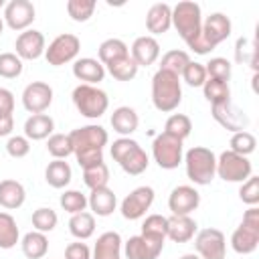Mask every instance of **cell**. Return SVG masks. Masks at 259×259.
Wrapping results in <instances>:
<instances>
[{
	"label": "cell",
	"instance_id": "ba28073f",
	"mask_svg": "<svg viewBox=\"0 0 259 259\" xmlns=\"http://www.w3.org/2000/svg\"><path fill=\"white\" fill-rule=\"evenodd\" d=\"M152 154L156 164L162 170H174L182 164L184 160V148H182V140L168 136L166 132L158 134L152 142Z\"/></svg>",
	"mask_w": 259,
	"mask_h": 259
},
{
	"label": "cell",
	"instance_id": "f35d334b",
	"mask_svg": "<svg viewBox=\"0 0 259 259\" xmlns=\"http://www.w3.org/2000/svg\"><path fill=\"white\" fill-rule=\"evenodd\" d=\"M190 63V57H188V53L186 51H180V49H174V51H168L164 57H162V61H160V69H164V71H170V73H174V75H182V71H184V67Z\"/></svg>",
	"mask_w": 259,
	"mask_h": 259
},
{
	"label": "cell",
	"instance_id": "d6986e66",
	"mask_svg": "<svg viewBox=\"0 0 259 259\" xmlns=\"http://www.w3.org/2000/svg\"><path fill=\"white\" fill-rule=\"evenodd\" d=\"M130 57L136 61L138 67H150L158 61L160 57V45L154 36L150 34H144V36H138L132 45V53Z\"/></svg>",
	"mask_w": 259,
	"mask_h": 259
},
{
	"label": "cell",
	"instance_id": "5bb4252c",
	"mask_svg": "<svg viewBox=\"0 0 259 259\" xmlns=\"http://www.w3.org/2000/svg\"><path fill=\"white\" fill-rule=\"evenodd\" d=\"M53 103V87L45 81H32L22 91V105L28 113H45Z\"/></svg>",
	"mask_w": 259,
	"mask_h": 259
},
{
	"label": "cell",
	"instance_id": "9c48e42d",
	"mask_svg": "<svg viewBox=\"0 0 259 259\" xmlns=\"http://www.w3.org/2000/svg\"><path fill=\"white\" fill-rule=\"evenodd\" d=\"M253 172L249 158L239 156L231 150H225L217 158V176L225 182H245Z\"/></svg>",
	"mask_w": 259,
	"mask_h": 259
},
{
	"label": "cell",
	"instance_id": "4316f807",
	"mask_svg": "<svg viewBox=\"0 0 259 259\" xmlns=\"http://www.w3.org/2000/svg\"><path fill=\"white\" fill-rule=\"evenodd\" d=\"M87 204L91 206V214H97V217H109L115 206H117V196L111 188L103 186V188H95L91 190L89 198H87Z\"/></svg>",
	"mask_w": 259,
	"mask_h": 259
},
{
	"label": "cell",
	"instance_id": "f1b7e54d",
	"mask_svg": "<svg viewBox=\"0 0 259 259\" xmlns=\"http://www.w3.org/2000/svg\"><path fill=\"white\" fill-rule=\"evenodd\" d=\"M73 178V170L69 166V162L65 160H53L49 162L47 170H45V180L49 186L53 188H65Z\"/></svg>",
	"mask_w": 259,
	"mask_h": 259
},
{
	"label": "cell",
	"instance_id": "b9f144b4",
	"mask_svg": "<svg viewBox=\"0 0 259 259\" xmlns=\"http://www.w3.org/2000/svg\"><path fill=\"white\" fill-rule=\"evenodd\" d=\"M59 223L57 212L51 206H40L32 212V227L38 233H51Z\"/></svg>",
	"mask_w": 259,
	"mask_h": 259
},
{
	"label": "cell",
	"instance_id": "4dcf8cb0",
	"mask_svg": "<svg viewBox=\"0 0 259 259\" xmlns=\"http://www.w3.org/2000/svg\"><path fill=\"white\" fill-rule=\"evenodd\" d=\"M69 233L79 239V241H85L89 239L93 233H95V217L87 210L83 212H77V214H71V221H69Z\"/></svg>",
	"mask_w": 259,
	"mask_h": 259
},
{
	"label": "cell",
	"instance_id": "9f6ffc18",
	"mask_svg": "<svg viewBox=\"0 0 259 259\" xmlns=\"http://www.w3.org/2000/svg\"><path fill=\"white\" fill-rule=\"evenodd\" d=\"M2 30H4V20L0 18V34H2Z\"/></svg>",
	"mask_w": 259,
	"mask_h": 259
},
{
	"label": "cell",
	"instance_id": "7c38bea8",
	"mask_svg": "<svg viewBox=\"0 0 259 259\" xmlns=\"http://www.w3.org/2000/svg\"><path fill=\"white\" fill-rule=\"evenodd\" d=\"M36 18V10L34 4L30 0H10L4 6V24L12 30H26Z\"/></svg>",
	"mask_w": 259,
	"mask_h": 259
},
{
	"label": "cell",
	"instance_id": "ab89813d",
	"mask_svg": "<svg viewBox=\"0 0 259 259\" xmlns=\"http://www.w3.org/2000/svg\"><path fill=\"white\" fill-rule=\"evenodd\" d=\"M166 231H168V217L150 214V217H146V221L142 223V233H140V235L166 241Z\"/></svg>",
	"mask_w": 259,
	"mask_h": 259
},
{
	"label": "cell",
	"instance_id": "cb8c5ba5",
	"mask_svg": "<svg viewBox=\"0 0 259 259\" xmlns=\"http://www.w3.org/2000/svg\"><path fill=\"white\" fill-rule=\"evenodd\" d=\"M91 259H121V237L115 231H105L97 237Z\"/></svg>",
	"mask_w": 259,
	"mask_h": 259
},
{
	"label": "cell",
	"instance_id": "7dc6e473",
	"mask_svg": "<svg viewBox=\"0 0 259 259\" xmlns=\"http://www.w3.org/2000/svg\"><path fill=\"white\" fill-rule=\"evenodd\" d=\"M204 69H206V77H210V79H221L227 83L231 79V63L225 57H212L204 65Z\"/></svg>",
	"mask_w": 259,
	"mask_h": 259
},
{
	"label": "cell",
	"instance_id": "74e56055",
	"mask_svg": "<svg viewBox=\"0 0 259 259\" xmlns=\"http://www.w3.org/2000/svg\"><path fill=\"white\" fill-rule=\"evenodd\" d=\"M235 61L239 65H251V69L257 71V49L249 38H245V36L237 38V42H235Z\"/></svg>",
	"mask_w": 259,
	"mask_h": 259
},
{
	"label": "cell",
	"instance_id": "52a82bcc",
	"mask_svg": "<svg viewBox=\"0 0 259 259\" xmlns=\"http://www.w3.org/2000/svg\"><path fill=\"white\" fill-rule=\"evenodd\" d=\"M71 97H73V103H75L77 111H79L81 115L89 117V119L101 117V115L107 111V107H109V97H107V93H105L103 89L95 87V85H85V83H81V85H77V87L73 89V95H71Z\"/></svg>",
	"mask_w": 259,
	"mask_h": 259
},
{
	"label": "cell",
	"instance_id": "d590c367",
	"mask_svg": "<svg viewBox=\"0 0 259 259\" xmlns=\"http://www.w3.org/2000/svg\"><path fill=\"white\" fill-rule=\"evenodd\" d=\"M83 182L91 190L107 186V182H109V168H107V164L105 162H97V164L85 166L83 168Z\"/></svg>",
	"mask_w": 259,
	"mask_h": 259
},
{
	"label": "cell",
	"instance_id": "7a4b0ae2",
	"mask_svg": "<svg viewBox=\"0 0 259 259\" xmlns=\"http://www.w3.org/2000/svg\"><path fill=\"white\" fill-rule=\"evenodd\" d=\"M231 30H233L231 18L223 12H212L202 20L200 34L188 45V49H192L196 55H208L214 47H219L223 40L231 36Z\"/></svg>",
	"mask_w": 259,
	"mask_h": 259
},
{
	"label": "cell",
	"instance_id": "30bf717a",
	"mask_svg": "<svg viewBox=\"0 0 259 259\" xmlns=\"http://www.w3.org/2000/svg\"><path fill=\"white\" fill-rule=\"evenodd\" d=\"M81 51V40L79 36L71 34V32H65V34H59L57 38H53L49 42V47L45 49V59L49 65L53 67H61L65 63H71L77 59Z\"/></svg>",
	"mask_w": 259,
	"mask_h": 259
},
{
	"label": "cell",
	"instance_id": "44dd1931",
	"mask_svg": "<svg viewBox=\"0 0 259 259\" xmlns=\"http://www.w3.org/2000/svg\"><path fill=\"white\" fill-rule=\"evenodd\" d=\"M259 245V227H249V225H239L233 235H231V247L239 255H249L257 249Z\"/></svg>",
	"mask_w": 259,
	"mask_h": 259
},
{
	"label": "cell",
	"instance_id": "4fadbf2b",
	"mask_svg": "<svg viewBox=\"0 0 259 259\" xmlns=\"http://www.w3.org/2000/svg\"><path fill=\"white\" fill-rule=\"evenodd\" d=\"M152 202H154V188L138 186L121 200V206H119L121 217L127 221H138L146 214V210H150Z\"/></svg>",
	"mask_w": 259,
	"mask_h": 259
},
{
	"label": "cell",
	"instance_id": "f907efd6",
	"mask_svg": "<svg viewBox=\"0 0 259 259\" xmlns=\"http://www.w3.org/2000/svg\"><path fill=\"white\" fill-rule=\"evenodd\" d=\"M6 152H8V156H12V158H24V156H28V152H30V142H28L24 136H12V138L6 142Z\"/></svg>",
	"mask_w": 259,
	"mask_h": 259
},
{
	"label": "cell",
	"instance_id": "f5cc1de1",
	"mask_svg": "<svg viewBox=\"0 0 259 259\" xmlns=\"http://www.w3.org/2000/svg\"><path fill=\"white\" fill-rule=\"evenodd\" d=\"M14 111V93L6 87H0V115H12Z\"/></svg>",
	"mask_w": 259,
	"mask_h": 259
},
{
	"label": "cell",
	"instance_id": "11a10c76",
	"mask_svg": "<svg viewBox=\"0 0 259 259\" xmlns=\"http://www.w3.org/2000/svg\"><path fill=\"white\" fill-rule=\"evenodd\" d=\"M180 259H200L198 255H194V253H186V255H182Z\"/></svg>",
	"mask_w": 259,
	"mask_h": 259
},
{
	"label": "cell",
	"instance_id": "9a60e30c",
	"mask_svg": "<svg viewBox=\"0 0 259 259\" xmlns=\"http://www.w3.org/2000/svg\"><path fill=\"white\" fill-rule=\"evenodd\" d=\"M212 119L223 125L225 130L237 134V132H245L247 125H249V117L243 109H239L231 99L225 101V103H219V105H212Z\"/></svg>",
	"mask_w": 259,
	"mask_h": 259
},
{
	"label": "cell",
	"instance_id": "5b68a950",
	"mask_svg": "<svg viewBox=\"0 0 259 259\" xmlns=\"http://www.w3.org/2000/svg\"><path fill=\"white\" fill-rule=\"evenodd\" d=\"M111 158L119 164V168L130 176H140L148 170V154L144 148L132 138H119L111 144Z\"/></svg>",
	"mask_w": 259,
	"mask_h": 259
},
{
	"label": "cell",
	"instance_id": "6da1fadb",
	"mask_svg": "<svg viewBox=\"0 0 259 259\" xmlns=\"http://www.w3.org/2000/svg\"><path fill=\"white\" fill-rule=\"evenodd\" d=\"M69 138H71L73 154H75L81 168L103 162V148L109 142L105 127H101L97 123H89V125L73 130L69 134Z\"/></svg>",
	"mask_w": 259,
	"mask_h": 259
},
{
	"label": "cell",
	"instance_id": "836d02e7",
	"mask_svg": "<svg viewBox=\"0 0 259 259\" xmlns=\"http://www.w3.org/2000/svg\"><path fill=\"white\" fill-rule=\"evenodd\" d=\"M107 67V71H109V75L113 77V79H117V81H132L136 75H138V65H136V61L130 57V55H125V57H121V59H115V61H111L109 65H105Z\"/></svg>",
	"mask_w": 259,
	"mask_h": 259
},
{
	"label": "cell",
	"instance_id": "f6af8a7d",
	"mask_svg": "<svg viewBox=\"0 0 259 259\" xmlns=\"http://www.w3.org/2000/svg\"><path fill=\"white\" fill-rule=\"evenodd\" d=\"M59 204L63 210H67L69 214H77V212H83L85 206H87V196L79 190H65L59 198Z\"/></svg>",
	"mask_w": 259,
	"mask_h": 259
},
{
	"label": "cell",
	"instance_id": "e575fe53",
	"mask_svg": "<svg viewBox=\"0 0 259 259\" xmlns=\"http://www.w3.org/2000/svg\"><path fill=\"white\" fill-rule=\"evenodd\" d=\"M20 239L18 225L12 214L0 212V249H12Z\"/></svg>",
	"mask_w": 259,
	"mask_h": 259
},
{
	"label": "cell",
	"instance_id": "681fc988",
	"mask_svg": "<svg viewBox=\"0 0 259 259\" xmlns=\"http://www.w3.org/2000/svg\"><path fill=\"white\" fill-rule=\"evenodd\" d=\"M239 198L245 202V204H249V206H255L257 202H259V176H249L243 184H241V188H239Z\"/></svg>",
	"mask_w": 259,
	"mask_h": 259
},
{
	"label": "cell",
	"instance_id": "c3c4849f",
	"mask_svg": "<svg viewBox=\"0 0 259 259\" xmlns=\"http://www.w3.org/2000/svg\"><path fill=\"white\" fill-rule=\"evenodd\" d=\"M180 77H182V79L186 81V85H190V87H202L204 81H206V69H204L202 63L190 61V63L184 67V71H182Z\"/></svg>",
	"mask_w": 259,
	"mask_h": 259
},
{
	"label": "cell",
	"instance_id": "816d5d0a",
	"mask_svg": "<svg viewBox=\"0 0 259 259\" xmlns=\"http://www.w3.org/2000/svg\"><path fill=\"white\" fill-rule=\"evenodd\" d=\"M65 259H91V251H89V247L85 243L75 241V243H69L67 245Z\"/></svg>",
	"mask_w": 259,
	"mask_h": 259
},
{
	"label": "cell",
	"instance_id": "ee69618b",
	"mask_svg": "<svg viewBox=\"0 0 259 259\" xmlns=\"http://www.w3.org/2000/svg\"><path fill=\"white\" fill-rule=\"evenodd\" d=\"M95 0H69L67 2V14L75 22H87L95 12Z\"/></svg>",
	"mask_w": 259,
	"mask_h": 259
},
{
	"label": "cell",
	"instance_id": "7bdbcfd3",
	"mask_svg": "<svg viewBox=\"0 0 259 259\" xmlns=\"http://www.w3.org/2000/svg\"><path fill=\"white\" fill-rule=\"evenodd\" d=\"M229 146H231V152H235V154H239V156H249V154H253L255 152V146H257V140H255V136L251 134V132H237V134H233L231 136V142H229Z\"/></svg>",
	"mask_w": 259,
	"mask_h": 259
},
{
	"label": "cell",
	"instance_id": "603a6c76",
	"mask_svg": "<svg viewBox=\"0 0 259 259\" xmlns=\"http://www.w3.org/2000/svg\"><path fill=\"white\" fill-rule=\"evenodd\" d=\"M196 233V221L190 214L178 217L172 214L168 217V231H166V239L174 241V243H188Z\"/></svg>",
	"mask_w": 259,
	"mask_h": 259
},
{
	"label": "cell",
	"instance_id": "f546056e",
	"mask_svg": "<svg viewBox=\"0 0 259 259\" xmlns=\"http://www.w3.org/2000/svg\"><path fill=\"white\" fill-rule=\"evenodd\" d=\"M20 247H22V253L24 257L28 259H42L49 251V239L45 233H38V231H30L22 237L20 241Z\"/></svg>",
	"mask_w": 259,
	"mask_h": 259
},
{
	"label": "cell",
	"instance_id": "8992f818",
	"mask_svg": "<svg viewBox=\"0 0 259 259\" xmlns=\"http://www.w3.org/2000/svg\"><path fill=\"white\" fill-rule=\"evenodd\" d=\"M172 26L178 30L180 38L190 45L202 28V12L196 2H178L172 8Z\"/></svg>",
	"mask_w": 259,
	"mask_h": 259
},
{
	"label": "cell",
	"instance_id": "ac0fdd59",
	"mask_svg": "<svg viewBox=\"0 0 259 259\" xmlns=\"http://www.w3.org/2000/svg\"><path fill=\"white\" fill-rule=\"evenodd\" d=\"M14 49L22 61H34L40 55H45V34L40 30H24L16 36Z\"/></svg>",
	"mask_w": 259,
	"mask_h": 259
},
{
	"label": "cell",
	"instance_id": "db71d44e",
	"mask_svg": "<svg viewBox=\"0 0 259 259\" xmlns=\"http://www.w3.org/2000/svg\"><path fill=\"white\" fill-rule=\"evenodd\" d=\"M14 130V117L12 115H0V138L10 136Z\"/></svg>",
	"mask_w": 259,
	"mask_h": 259
},
{
	"label": "cell",
	"instance_id": "83f0119b",
	"mask_svg": "<svg viewBox=\"0 0 259 259\" xmlns=\"http://www.w3.org/2000/svg\"><path fill=\"white\" fill-rule=\"evenodd\" d=\"M24 200H26V190L18 180L8 178L0 182V206L14 210V208H20Z\"/></svg>",
	"mask_w": 259,
	"mask_h": 259
},
{
	"label": "cell",
	"instance_id": "bcb514c9",
	"mask_svg": "<svg viewBox=\"0 0 259 259\" xmlns=\"http://www.w3.org/2000/svg\"><path fill=\"white\" fill-rule=\"evenodd\" d=\"M22 73V59L16 53H2L0 55V77L16 79Z\"/></svg>",
	"mask_w": 259,
	"mask_h": 259
},
{
	"label": "cell",
	"instance_id": "7402d4cb",
	"mask_svg": "<svg viewBox=\"0 0 259 259\" xmlns=\"http://www.w3.org/2000/svg\"><path fill=\"white\" fill-rule=\"evenodd\" d=\"M73 75L83 81L85 85H95L99 81H103L105 77V67L97 61V59H91V57H81V59H75L73 63Z\"/></svg>",
	"mask_w": 259,
	"mask_h": 259
},
{
	"label": "cell",
	"instance_id": "8d00e7d4",
	"mask_svg": "<svg viewBox=\"0 0 259 259\" xmlns=\"http://www.w3.org/2000/svg\"><path fill=\"white\" fill-rule=\"evenodd\" d=\"M164 132H166L168 136H174V138H178V140L184 142V140L190 136V132H192V121H190V117L184 115V113H172V115L166 119Z\"/></svg>",
	"mask_w": 259,
	"mask_h": 259
},
{
	"label": "cell",
	"instance_id": "484cf974",
	"mask_svg": "<svg viewBox=\"0 0 259 259\" xmlns=\"http://www.w3.org/2000/svg\"><path fill=\"white\" fill-rule=\"evenodd\" d=\"M55 130V121L51 115L47 113H34L24 121V138L30 142H38V140H47L53 136Z\"/></svg>",
	"mask_w": 259,
	"mask_h": 259
},
{
	"label": "cell",
	"instance_id": "277c9868",
	"mask_svg": "<svg viewBox=\"0 0 259 259\" xmlns=\"http://www.w3.org/2000/svg\"><path fill=\"white\" fill-rule=\"evenodd\" d=\"M184 166H186V176L190 182L198 186H206L214 180L217 176V156L212 150L204 146H194L184 154Z\"/></svg>",
	"mask_w": 259,
	"mask_h": 259
},
{
	"label": "cell",
	"instance_id": "3957f363",
	"mask_svg": "<svg viewBox=\"0 0 259 259\" xmlns=\"http://www.w3.org/2000/svg\"><path fill=\"white\" fill-rule=\"evenodd\" d=\"M182 101V85H180V77L158 69L152 77V103L158 111L168 113L174 111Z\"/></svg>",
	"mask_w": 259,
	"mask_h": 259
},
{
	"label": "cell",
	"instance_id": "6f0895ef",
	"mask_svg": "<svg viewBox=\"0 0 259 259\" xmlns=\"http://www.w3.org/2000/svg\"><path fill=\"white\" fill-rule=\"evenodd\" d=\"M4 6H6V2H4V0H0V8H4Z\"/></svg>",
	"mask_w": 259,
	"mask_h": 259
},
{
	"label": "cell",
	"instance_id": "d6a6232c",
	"mask_svg": "<svg viewBox=\"0 0 259 259\" xmlns=\"http://www.w3.org/2000/svg\"><path fill=\"white\" fill-rule=\"evenodd\" d=\"M202 93L210 105H219V103H225L231 99V87L227 81H221V79L206 77V81L202 85Z\"/></svg>",
	"mask_w": 259,
	"mask_h": 259
},
{
	"label": "cell",
	"instance_id": "d4e9b609",
	"mask_svg": "<svg viewBox=\"0 0 259 259\" xmlns=\"http://www.w3.org/2000/svg\"><path fill=\"white\" fill-rule=\"evenodd\" d=\"M109 121H111L113 132H117L121 138H130L140 125V117H138L136 109L130 107V105H121V107L113 109Z\"/></svg>",
	"mask_w": 259,
	"mask_h": 259
},
{
	"label": "cell",
	"instance_id": "e0dca14e",
	"mask_svg": "<svg viewBox=\"0 0 259 259\" xmlns=\"http://www.w3.org/2000/svg\"><path fill=\"white\" fill-rule=\"evenodd\" d=\"M198 204H200V194L194 186H188V184L176 186L168 196V208L172 210V214H178V217L190 214L192 210L198 208Z\"/></svg>",
	"mask_w": 259,
	"mask_h": 259
},
{
	"label": "cell",
	"instance_id": "ffe728a7",
	"mask_svg": "<svg viewBox=\"0 0 259 259\" xmlns=\"http://www.w3.org/2000/svg\"><path fill=\"white\" fill-rule=\"evenodd\" d=\"M172 26V8L166 2H156L146 14V28L152 34H164Z\"/></svg>",
	"mask_w": 259,
	"mask_h": 259
},
{
	"label": "cell",
	"instance_id": "2e32d148",
	"mask_svg": "<svg viewBox=\"0 0 259 259\" xmlns=\"http://www.w3.org/2000/svg\"><path fill=\"white\" fill-rule=\"evenodd\" d=\"M162 249H164V241L144 235H134L123 245L125 259H158Z\"/></svg>",
	"mask_w": 259,
	"mask_h": 259
},
{
	"label": "cell",
	"instance_id": "60d3db41",
	"mask_svg": "<svg viewBox=\"0 0 259 259\" xmlns=\"http://www.w3.org/2000/svg\"><path fill=\"white\" fill-rule=\"evenodd\" d=\"M47 150L53 156V160H65L67 156H71L73 146H71L69 134H53L47 142Z\"/></svg>",
	"mask_w": 259,
	"mask_h": 259
},
{
	"label": "cell",
	"instance_id": "1f68e13d",
	"mask_svg": "<svg viewBox=\"0 0 259 259\" xmlns=\"http://www.w3.org/2000/svg\"><path fill=\"white\" fill-rule=\"evenodd\" d=\"M97 55H99V63L105 67V65H109L111 61L130 55V49H127V45H125L121 38H107V40H103V42L99 45Z\"/></svg>",
	"mask_w": 259,
	"mask_h": 259
},
{
	"label": "cell",
	"instance_id": "8fae6325",
	"mask_svg": "<svg viewBox=\"0 0 259 259\" xmlns=\"http://www.w3.org/2000/svg\"><path fill=\"white\" fill-rule=\"evenodd\" d=\"M194 249L200 259H225L227 239L219 229H202L194 237Z\"/></svg>",
	"mask_w": 259,
	"mask_h": 259
}]
</instances>
